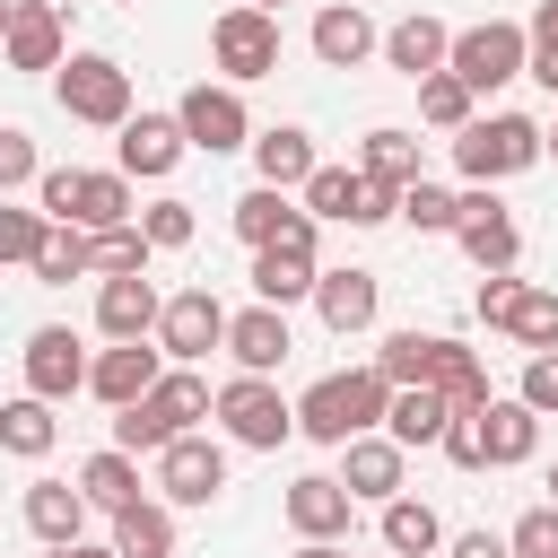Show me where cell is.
<instances>
[{
	"label": "cell",
	"instance_id": "1",
	"mask_svg": "<svg viewBox=\"0 0 558 558\" xmlns=\"http://www.w3.org/2000/svg\"><path fill=\"white\" fill-rule=\"evenodd\" d=\"M35 209L52 227H78V235H105V227H131L140 218L122 166H44L35 174Z\"/></svg>",
	"mask_w": 558,
	"mask_h": 558
},
{
	"label": "cell",
	"instance_id": "2",
	"mask_svg": "<svg viewBox=\"0 0 558 558\" xmlns=\"http://www.w3.org/2000/svg\"><path fill=\"white\" fill-rule=\"evenodd\" d=\"M384 401H392V384L375 375V366H340V375H314L305 392H296V436H314V445H349V436H375L384 427Z\"/></svg>",
	"mask_w": 558,
	"mask_h": 558
},
{
	"label": "cell",
	"instance_id": "3",
	"mask_svg": "<svg viewBox=\"0 0 558 558\" xmlns=\"http://www.w3.org/2000/svg\"><path fill=\"white\" fill-rule=\"evenodd\" d=\"M453 166H462V183H506V174H523V166H541V122L532 113H471L462 131H453Z\"/></svg>",
	"mask_w": 558,
	"mask_h": 558
},
{
	"label": "cell",
	"instance_id": "4",
	"mask_svg": "<svg viewBox=\"0 0 558 558\" xmlns=\"http://www.w3.org/2000/svg\"><path fill=\"white\" fill-rule=\"evenodd\" d=\"M209 418H218L227 445H244V453H279V445L296 436V401H288L270 375H227V384L209 392Z\"/></svg>",
	"mask_w": 558,
	"mask_h": 558
},
{
	"label": "cell",
	"instance_id": "5",
	"mask_svg": "<svg viewBox=\"0 0 558 558\" xmlns=\"http://www.w3.org/2000/svg\"><path fill=\"white\" fill-rule=\"evenodd\" d=\"M52 105H61L70 122L122 131V122H131V70H122L113 52H70V61L52 70Z\"/></svg>",
	"mask_w": 558,
	"mask_h": 558
},
{
	"label": "cell",
	"instance_id": "6",
	"mask_svg": "<svg viewBox=\"0 0 558 558\" xmlns=\"http://www.w3.org/2000/svg\"><path fill=\"white\" fill-rule=\"evenodd\" d=\"M523 52H532V35H523L514 17H480V26H462V35L445 44V70H453L471 96H497L506 78H523Z\"/></svg>",
	"mask_w": 558,
	"mask_h": 558
},
{
	"label": "cell",
	"instance_id": "7",
	"mask_svg": "<svg viewBox=\"0 0 558 558\" xmlns=\"http://www.w3.org/2000/svg\"><path fill=\"white\" fill-rule=\"evenodd\" d=\"M209 70L227 78V87H253V78H270L279 70V17H262V9H218L209 17Z\"/></svg>",
	"mask_w": 558,
	"mask_h": 558
},
{
	"label": "cell",
	"instance_id": "8",
	"mask_svg": "<svg viewBox=\"0 0 558 558\" xmlns=\"http://www.w3.org/2000/svg\"><path fill=\"white\" fill-rule=\"evenodd\" d=\"M174 122H183V148H201V157H235V148H253L244 87H227V78H201V87H183Z\"/></svg>",
	"mask_w": 558,
	"mask_h": 558
},
{
	"label": "cell",
	"instance_id": "9",
	"mask_svg": "<svg viewBox=\"0 0 558 558\" xmlns=\"http://www.w3.org/2000/svg\"><path fill=\"white\" fill-rule=\"evenodd\" d=\"M453 244H462L480 270H514V262H523V227H514V209H506L488 183H462V192H453Z\"/></svg>",
	"mask_w": 558,
	"mask_h": 558
},
{
	"label": "cell",
	"instance_id": "10",
	"mask_svg": "<svg viewBox=\"0 0 558 558\" xmlns=\"http://www.w3.org/2000/svg\"><path fill=\"white\" fill-rule=\"evenodd\" d=\"M0 61H9V70H35V78H52V70L70 61V17H61V0H9Z\"/></svg>",
	"mask_w": 558,
	"mask_h": 558
},
{
	"label": "cell",
	"instance_id": "11",
	"mask_svg": "<svg viewBox=\"0 0 558 558\" xmlns=\"http://www.w3.org/2000/svg\"><path fill=\"white\" fill-rule=\"evenodd\" d=\"M157 349H166V366H201L209 349H227V305L209 288H174L157 314Z\"/></svg>",
	"mask_w": 558,
	"mask_h": 558
},
{
	"label": "cell",
	"instance_id": "12",
	"mask_svg": "<svg viewBox=\"0 0 558 558\" xmlns=\"http://www.w3.org/2000/svg\"><path fill=\"white\" fill-rule=\"evenodd\" d=\"M17 375H26L35 401H70V392H87V349H78V331H70V323H35L26 349H17Z\"/></svg>",
	"mask_w": 558,
	"mask_h": 558
},
{
	"label": "cell",
	"instance_id": "13",
	"mask_svg": "<svg viewBox=\"0 0 558 558\" xmlns=\"http://www.w3.org/2000/svg\"><path fill=\"white\" fill-rule=\"evenodd\" d=\"M218 488H227V445L218 436H174L166 453H157V497L166 506H218Z\"/></svg>",
	"mask_w": 558,
	"mask_h": 558
},
{
	"label": "cell",
	"instance_id": "14",
	"mask_svg": "<svg viewBox=\"0 0 558 558\" xmlns=\"http://www.w3.org/2000/svg\"><path fill=\"white\" fill-rule=\"evenodd\" d=\"M157 375H166V349H157V340H113V349L87 357V392H96L105 410H131Z\"/></svg>",
	"mask_w": 558,
	"mask_h": 558
},
{
	"label": "cell",
	"instance_id": "15",
	"mask_svg": "<svg viewBox=\"0 0 558 558\" xmlns=\"http://www.w3.org/2000/svg\"><path fill=\"white\" fill-rule=\"evenodd\" d=\"M401 471H410V453L375 427V436H349V445H340V471H331V480H340L357 506H392V497H401Z\"/></svg>",
	"mask_w": 558,
	"mask_h": 558
},
{
	"label": "cell",
	"instance_id": "16",
	"mask_svg": "<svg viewBox=\"0 0 558 558\" xmlns=\"http://www.w3.org/2000/svg\"><path fill=\"white\" fill-rule=\"evenodd\" d=\"M288 532L296 541H349V523H357V497L331 480V471H305V480H288Z\"/></svg>",
	"mask_w": 558,
	"mask_h": 558
},
{
	"label": "cell",
	"instance_id": "17",
	"mask_svg": "<svg viewBox=\"0 0 558 558\" xmlns=\"http://www.w3.org/2000/svg\"><path fill=\"white\" fill-rule=\"evenodd\" d=\"M305 44H314V61H323V70H357V61H375L384 26H375V17L357 9V0H323V9H314V35H305Z\"/></svg>",
	"mask_w": 558,
	"mask_h": 558
},
{
	"label": "cell",
	"instance_id": "18",
	"mask_svg": "<svg viewBox=\"0 0 558 558\" xmlns=\"http://www.w3.org/2000/svg\"><path fill=\"white\" fill-rule=\"evenodd\" d=\"M235 235L262 253V244H323V227L296 209V192H270V183H253L244 201H235Z\"/></svg>",
	"mask_w": 558,
	"mask_h": 558
},
{
	"label": "cell",
	"instance_id": "19",
	"mask_svg": "<svg viewBox=\"0 0 558 558\" xmlns=\"http://www.w3.org/2000/svg\"><path fill=\"white\" fill-rule=\"evenodd\" d=\"M314 279H323V244H262L253 253V305H305L314 296Z\"/></svg>",
	"mask_w": 558,
	"mask_h": 558
},
{
	"label": "cell",
	"instance_id": "20",
	"mask_svg": "<svg viewBox=\"0 0 558 558\" xmlns=\"http://www.w3.org/2000/svg\"><path fill=\"white\" fill-rule=\"evenodd\" d=\"M288 349H296V331H288L279 305H244V314H227V357H235V375H279Z\"/></svg>",
	"mask_w": 558,
	"mask_h": 558
},
{
	"label": "cell",
	"instance_id": "21",
	"mask_svg": "<svg viewBox=\"0 0 558 558\" xmlns=\"http://www.w3.org/2000/svg\"><path fill=\"white\" fill-rule=\"evenodd\" d=\"M113 157H122V174L166 183L192 148H183V122H174V113H131V122H122V140H113Z\"/></svg>",
	"mask_w": 558,
	"mask_h": 558
},
{
	"label": "cell",
	"instance_id": "22",
	"mask_svg": "<svg viewBox=\"0 0 558 558\" xmlns=\"http://www.w3.org/2000/svg\"><path fill=\"white\" fill-rule=\"evenodd\" d=\"M157 314H166V296L148 288V270H122V279L96 288V331L105 340H157Z\"/></svg>",
	"mask_w": 558,
	"mask_h": 558
},
{
	"label": "cell",
	"instance_id": "23",
	"mask_svg": "<svg viewBox=\"0 0 558 558\" xmlns=\"http://www.w3.org/2000/svg\"><path fill=\"white\" fill-rule=\"evenodd\" d=\"M375 305H384V279H375V270H357V262L314 279V314H323V331H340V340H349V331H366V323H375Z\"/></svg>",
	"mask_w": 558,
	"mask_h": 558
},
{
	"label": "cell",
	"instance_id": "24",
	"mask_svg": "<svg viewBox=\"0 0 558 558\" xmlns=\"http://www.w3.org/2000/svg\"><path fill=\"white\" fill-rule=\"evenodd\" d=\"M209 392H218V384H209L201 366H166V375L140 392V410H148V418L166 427V445H174V436H192V427L209 418Z\"/></svg>",
	"mask_w": 558,
	"mask_h": 558
},
{
	"label": "cell",
	"instance_id": "25",
	"mask_svg": "<svg viewBox=\"0 0 558 558\" xmlns=\"http://www.w3.org/2000/svg\"><path fill=\"white\" fill-rule=\"evenodd\" d=\"M17 514H26V532H35L44 549H70V541H87V514H96V506L78 497V480H35Z\"/></svg>",
	"mask_w": 558,
	"mask_h": 558
},
{
	"label": "cell",
	"instance_id": "26",
	"mask_svg": "<svg viewBox=\"0 0 558 558\" xmlns=\"http://www.w3.org/2000/svg\"><path fill=\"white\" fill-rule=\"evenodd\" d=\"M445 44H453V26H445V17H427V9H410L401 26H384V44H375V52H384L401 78H436V70H445Z\"/></svg>",
	"mask_w": 558,
	"mask_h": 558
},
{
	"label": "cell",
	"instance_id": "27",
	"mask_svg": "<svg viewBox=\"0 0 558 558\" xmlns=\"http://www.w3.org/2000/svg\"><path fill=\"white\" fill-rule=\"evenodd\" d=\"M314 166H323V157H314V131H305V122H270V131H253V174H262L270 192H296Z\"/></svg>",
	"mask_w": 558,
	"mask_h": 558
},
{
	"label": "cell",
	"instance_id": "28",
	"mask_svg": "<svg viewBox=\"0 0 558 558\" xmlns=\"http://www.w3.org/2000/svg\"><path fill=\"white\" fill-rule=\"evenodd\" d=\"M532 453H541V418H532L514 392L488 401V410H480V462H488V471H514V462H532Z\"/></svg>",
	"mask_w": 558,
	"mask_h": 558
},
{
	"label": "cell",
	"instance_id": "29",
	"mask_svg": "<svg viewBox=\"0 0 558 558\" xmlns=\"http://www.w3.org/2000/svg\"><path fill=\"white\" fill-rule=\"evenodd\" d=\"M445 418H453V401H445L436 384H401V392L384 401V436H392L401 453H418V445H436V436H445Z\"/></svg>",
	"mask_w": 558,
	"mask_h": 558
},
{
	"label": "cell",
	"instance_id": "30",
	"mask_svg": "<svg viewBox=\"0 0 558 558\" xmlns=\"http://www.w3.org/2000/svg\"><path fill=\"white\" fill-rule=\"evenodd\" d=\"M357 174H366V183H384V192L418 183V174H427V166H418V131H401V122H375V131L357 140Z\"/></svg>",
	"mask_w": 558,
	"mask_h": 558
},
{
	"label": "cell",
	"instance_id": "31",
	"mask_svg": "<svg viewBox=\"0 0 558 558\" xmlns=\"http://www.w3.org/2000/svg\"><path fill=\"white\" fill-rule=\"evenodd\" d=\"M427 384H436L453 410H488V401H497V392H488L480 349H462V340H445V331H436V366H427Z\"/></svg>",
	"mask_w": 558,
	"mask_h": 558
},
{
	"label": "cell",
	"instance_id": "32",
	"mask_svg": "<svg viewBox=\"0 0 558 558\" xmlns=\"http://www.w3.org/2000/svg\"><path fill=\"white\" fill-rule=\"evenodd\" d=\"M78 497H87L96 514H122V506H140L148 488H140V462L105 445V453H87V462H78Z\"/></svg>",
	"mask_w": 558,
	"mask_h": 558
},
{
	"label": "cell",
	"instance_id": "33",
	"mask_svg": "<svg viewBox=\"0 0 558 558\" xmlns=\"http://www.w3.org/2000/svg\"><path fill=\"white\" fill-rule=\"evenodd\" d=\"M52 445H61V418H52V401H35V392L0 401V453H17V462H44Z\"/></svg>",
	"mask_w": 558,
	"mask_h": 558
},
{
	"label": "cell",
	"instance_id": "34",
	"mask_svg": "<svg viewBox=\"0 0 558 558\" xmlns=\"http://www.w3.org/2000/svg\"><path fill=\"white\" fill-rule=\"evenodd\" d=\"M113 549L122 558H174V506L166 497H140L113 514Z\"/></svg>",
	"mask_w": 558,
	"mask_h": 558
},
{
	"label": "cell",
	"instance_id": "35",
	"mask_svg": "<svg viewBox=\"0 0 558 558\" xmlns=\"http://www.w3.org/2000/svg\"><path fill=\"white\" fill-rule=\"evenodd\" d=\"M384 549H392V558H436V549H445V523H436V506H418V497H392V506H384Z\"/></svg>",
	"mask_w": 558,
	"mask_h": 558
},
{
	"label": "cell",
	"instance_id": "36",
	"mask_svg": "<svg viewBox=\"0 0 558 558\" xmlns=\"http://www.w3.org/2000/svg\"><path fill=\"white\" fill-rule=\"evenodd\" d=\"M506 340H514L523 357H549V349H558V288H523L514 314H506Z\"/></svg>",
	"mask_w": 558,
	"mask_h": 558
},
{
	"label": "cell",
	"instance_id": "37",
	"mask_svg": "<svg viewBox=\"0 0 558 558\" xmlns=\"http://www.w3.org/2000/svg\"><path fill=\"white\" fill-rule=\"evenodd\" d=\"M296 209L323 227V218H340L349 227V209H357V166H314L305 183H296Z\"/></svg>",
	"mask_w": 558,
	"mask_h": 558
},
{
	"label": "cell",
	"instance_id": "38",
	"mask_svg": "<svg viewBox=\"0 0 558 558\" xmlns=\"http://www.w3.org/2000/svg\"><path fill=\"white\" fill-rule=\"evenodd\" d=\"M26 270H35V288L96 279V270H87V235H78V227H44V244H35V262H26Z\"/></svg>",
	"mask_w": 558,
	"mask_h": 558
},
{
	"label": "cell",
	"instance_id": "39",
	"mask_svg": "<svg viewBox=\"0 0 558 558\" xmlns=\"http://www.w3.org/2000/svg\"><path fill=\"white\" fill-rule=\"evenodd\" d=\"M471 113H480V96H471V87H462L453 70H436V78H418V122H427V131H462Z\"/></svg>",
	"mask_w": 558,
	"mask_h": 558
},
{
	"label": "cell",
	"instance_id": "40",
	"mask_svg": "<svg viewBox=\"0 0 558 558\" xmlns=\"http://www.w3.org/2000/svg\"><path fill=\"white\" fill-rule=\"evenodd\" d=\"M427 366H436V331H392L384 349H375V375L401 392V384H427Z\"/></svg>",
	"mask_w": 558,
	"mask_h": 558
},
{
	"label": "cell",
	"instance_id": "41",
	"mask_svg": "<svg viewBox=\"0 0 558 558\" xmlns=\"http://www.w3.org/2000/svg\"><path fill=\"white\" fill-rule=\"evenodd\" d=\"M87 270H96V279L148 270V235H140V218H131V227H105V235H87Z\"/></svg>",
	"mask_w": 558,
	"mask_h": 558
},
{
	"label": "cell",
	"instance_id": "42",
	"mask_svg": "<svg viewBox=\"0 0 558 558\" xmlns=\"http://www.w3.org/2000/svg\"><path fill=\"white\" fill-rule=\"evenodd\" d=\"M392 218H410L418 235H453V183H427V174L401 183V209Z\"/></svg>",
	"mask_w": 558,
	"mask_h": 558
},
{
	"label": "cell",
	"instance_id": "43",
	"mask_svg": "<svg viewBox=\"0 0 558 558\" xmlns=\"http://www.w3.org/2000/svg\"><path fill=\"white\" fill-rule=\"evenodd\" d=\"M140 235H148V253H183V244L201 235V218H192V201H174V192H166V201H148V209H140Z\"/></svg>",
	"mask_w": 558,
	"mask_h": 558
},
{
	"label": "cell",
	"instance_id": "44",
	"mask_svg": "<svg viewBox=\"0 0 558 558\" xmlns=\"http://www.w3.org/2000/svg\"><path fill=\"white\" fill-rule=\"evenodd\" d=\"M44 209H17V201H0V270H26L35 262V244H44Z\"/></svg>",
	"mask_w": 558,
	"mask_h": 558
},
{
	"label": "cell",
	"instance_id": "45",
	"mask_svg": "<svg viewBox=\"0 0 558 558\" xmlns=\"http://www.w3.org/2000/svg\"><path fill=\"white\" fill-rule=\"evenodd\" d=\"M35 174H44V157H35V131L0 122V201H9V192H26Z\"/></svg>",
	"mask_w": 558,
	"mask_h": 558
},
{
	"label": "cell",
	"instance_id": "46",
	"mask_svg": "<svg viewBox=\"0 0 558 558\" xmlns=\"http://www.w3.org/2000/svg\"><path fill=\"white\" fill-rule=\"evenodd\" d=\"M506 558H558V506H523L506 532Z\"/></svg>",
	"mask_w": 558,
	"mask_h": 558
},
{
	"label": "cell",
	"instance_id": "47",
	"mask_svg": "<svg viewBox=\"0 0 558 558\" xmlns=\"http://www.w3.org/2000/svg\"><path fill=\"white\" fill-rule=\"evenodd\" d=\"M532 279H514V270H480V288H471V314L488 323V331H506V314H514V296H523Z\"/></svg>",
	"mask_w": 558,
	"mask_h": 558
},
{
	"label": "cell",
	"instance_id": "48",
	"mask_svg": "<svg viewBox=\"0 0 558 558\" xmlns=\"http://www.w3.org/2000/svg\"><path fill=\"white\" fill-rule=\"evenodd\" d=\"M436 453H445L453 471H488V462H480V410H453L445 436H436Z\"/></svg>",
	"mask_w": 558,
	"mask_h": 558
},
{
	"label": "cell",
	"instance_id": "49",
	"mask_svg": "<svg viewBox=\"0 0 558 558\" xmlns=\"http://www.w3.org/2000/svg\"><path fill=\"white\" fill-rule=\"evenodd\" d=\"M514 401H523L532 418H549V410H558V349H549V357H523V384H514Z\"/></svg>",
	"mask_w": 558,
	"mask_h": 558
},
{
	"label": "cell",
	"instance_id": "50",
	"mask_svg": "<svg viewBox=\"0 0 558 558\" xmlns=\"http://www.w3.org/2000/svg\"><path fill=\"white\" fill-rule=\"evenodd\" d=\"M392 209H401V192H384V183H366V174H357V209H349V227H384Z\"/></svg>",
	"mask_w": 558,
	"mask_h": 558
},
{
	"label": "cell",
	"instance_id": "51",
	"mask_svg": "<svg viewBox=\"0 0 558 558\" xmlns=\"http://www.w3.org/2000/svg\"><path fill=\"white\" fill-rule=\"evenodd\" d=\"M445 558H506V532H488V523H480V532H453Z\"/></svg>",
	"mask_w": 558,
	"mask_h": 558
},
{
	"label": "cell",
	"instance_id": "52",
	"mask_svg": "<svg viewBox=\"0 0 558 558\" xmlns=\"http://www.w3.org/2000/svg\"><path fill=\"white\" fill-rule=\"evenodd\" d=\"M523 78H532V87H549V96H558V44H532V52H523Z\"/></svg>",
	"mask_w": 558,
	"mask_h": 558
},
{
	"label": "cell",
	"instance_id": "53",
	"mask_svg": "<svg viewBox=\"0 0 558 558\" xmlns=\"http://www.w3.org/2000/svg\"><path fill=\"white\" fill-rule=\"evenodd\" d=\"M532 44H558V0H532V26H523Z\"/></svg>",
	"mask_w": 558,
	"mask_h": 558
},
{
	"label": "cell",
	"instance_id": "54",
	"mask_svg": "<svg viewBox=\"0 0 558 558\" xmlns=\"http://www.w3.org/2000/svg\"><path fill=\"white\" fill-rule=\"evenodd\" d=\"M44 558H122L113 541H70V549H44Z\"/></svg>",
	"mask_w": 558,
	"mask_h": 558
},
{
	"label": "cell",
	"instance_id": "55",
	"mask_svg": "<svg viewBox=\"0 0 558 558\" xmlns=\"http://www.w3.org/2000/svg\"><path fill=\"white\" fill-rule=\"evenodd\" d=\"M296 558H349V541H296Z\"/></svg>",
	"mask_w": 558,
	"mask_h": 558
},
{
	"label": "cell",
	"instance_id": "56",
	"mask_svg": "<svg viewBox=\"0 0 558 558\" xmlns=\"http://www.w3.org/2000/svg\"><path fill=\"white\" fill-rule=\"evenodd\" d=\"M244 9H262V17H279V9H288V0H244Z\"/></svg>",
	"mask_w": 558,
	"mask_h": 558
},
{
	"label": "cell",
	"instance_id": "57",
	"mask_svg": "<svg viewBox=\"0 0 558 558\" xmlns=\"http://www.w3.org/2000/svg\"><path fill=\"white\" fill-rule=\"evenodd\" d=\"M541 157H558V122H549V131H541Z\"/></svg>",
	"mask_w": 558,
	"mask_h": 558
},
{
	"label": "cell",
	"instance_id": "58",
	"mask_svg": "<svg viewBox=\"0 0 558 558\" xmlns=\"http://www.w3.org/2000/svg\"><path fill=\"white\" fill-rule=\"evenodd\" d=\"M541 506H558V462H549V497H541Z\"/></svg>",
	"mask_w": 558,
	"mask_h": 558
},
{
	"label": "cell",
	"instance_id": "59",
	"mask_svg": "<svg viewBox=\"0 0 558 558\" xmlns=\"http://www.w3.org/2000/svg\"><path fill=\"white\" fill-rule=\"evenodd\" d=\"M0 35H9V0H0Z\"/></svg>",
	"mask_w": 558,
	"mask_h": 558
},
{
	"label": "cell",
	"instance_id": "60",
	"mask_svg": "<svg viewBox=\"0 0 558 558\" xmlns=\"http://www.w3.org/2000/svg\"><path fill=\"white\" fill-rule=\"evenodd\" d=\"M113 9H140V0H113Z\"/></svg>",
	"mask_w": 558,
	"mask_h": 558
}]
</instances>
